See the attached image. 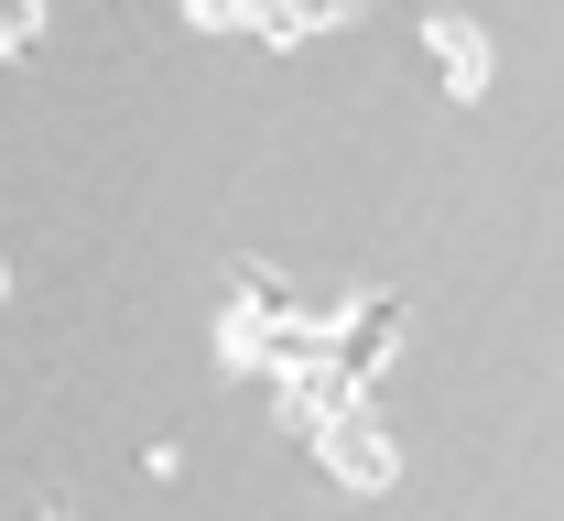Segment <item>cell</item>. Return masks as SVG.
<instances>
[{
    "instance_id": "obj_1",
    "label": "cell",
    "mask_w": 564,
    "mask_h": 521,
    "mask_svg": "<svg viewBox=\"0 0 564 521\" xmlns=\"http://www.w3.org/2000/svg\"><path fill=\"white\" fill-rule=\"evenodd\" d=\"M315 456H326V478H337V489H358V500H380V489L402 478V446H391V424H380V402H369V391H358L348 413L315 435Z\"/></svg>"
},
{
    "instance_id": "obj_2",
    "label": "cell",
    "mask_w": 564,
    "mask_h": 521,
    "mask_svg": "<svg viewBox=\"0 0 564 521\" xmlns=\"http://www.w3.org/2000/svg\"><path fill=\"white\" fill-rule=\"evenodd\" d=\"M423 66H434L445 98H467V109H478V98H489V76H499V55H489V33H478L467 11H434V22H423Z\"/></svg>"
},
{
    "instance_id": "obj_3",
    "label": "cell",
    "mask_w": 564,
    "mask_h": 521,
    "mask_svg": "<svg viewBox=\"0 0 564 521\" xmlns=\"http://www.w3.org/2000/svg\"><path fill=\"white\" fill-rule=\"evenodd\" d=\"M337 370L348 380H380L391 370V348H402V294H358V304H337Z\"/></svg>"
},
{
    "instance_id": "obj_4",
    "label": "cell",
    "mask_w": 564,
    "mask_h": 521,
    "mask_svg": "<svg viewBox=\"0 0 564 521\" xmlns=\"http://www.w3.org/2000/svg\"><path fill=\"white\" fill-rule=\"evenodd\" d=\"M348 11H358V0H282V22H293V33H337Z\"/></svg>"
},
{
    "instance_id": "obj_5",
    "label": "cell",
    "mask_w": 564,
    "mask_h": 521,
    "mask_svg": "<svg viewBox=\"0 0 564 521\" xmlns=\"http://www.w3.org/2000/svg\"><path fill=\"white\" fill-rule=\"evenodd\" d=\"M33 33H44V0H0V55L33 44Z\"/></svg>"
},
{
    "instance_id": "obj_6",
    "label": "cell",
    "mask_w": 564,
    "mask_h": 521,
    "mask_svg": "<svg viewBox=\"0 0 564 521\" xmlns=\"http://www.w3.org/2000/svg\"><path fill=\"white\" fill-rule=\"evenodd\" d=\"M0 304H11V272H0Z\"/></svg>"
}]
</instances>
